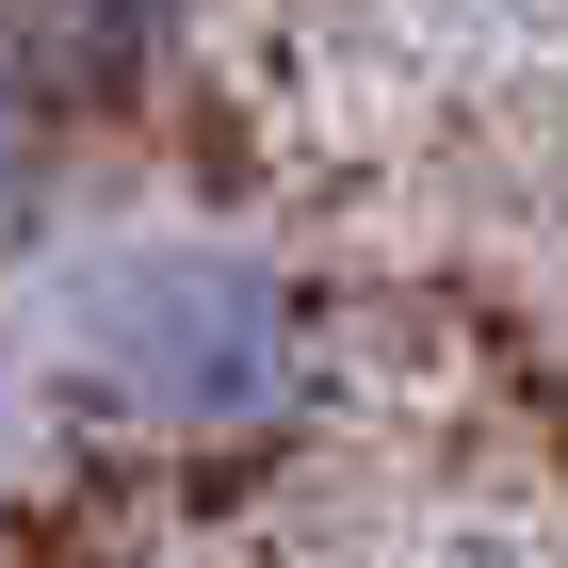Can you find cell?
I'll return each mask as SVG.
<instances>
[{
  "label": "cell",
  "mask_w": 568,
  "mask_h": 568,
  "mask_svg": "<svg viewBox=\"0 0 568 568\" xmlns=\"http://www.w3.org/2000/svg\"><path fill=\"white\" fill-rule=\"evenodd\" d=\"M49 163H65V114H49V82L17 65V33H0V261L33 244V212H49Z\"/></svg>",
  "instance_id": "2"
},
{
  "label": "cell",
  "mask_w": 568,
  "mask_h": 568,
  "mask_svg": "<svg viewBox=\"0 0 568 568\" xmlns=\"http://www.w3.org/2000/svg\"><path fill=\"white\" fill-rule=\"evenodd\" d=\"M49 374L65 406L114 438H163V455H244L308 406L325 342H308V293L276 244L244 227H131L98 244L49 308Z\"/></svg>",
  "instance_id": "1"
}]
</instances>
